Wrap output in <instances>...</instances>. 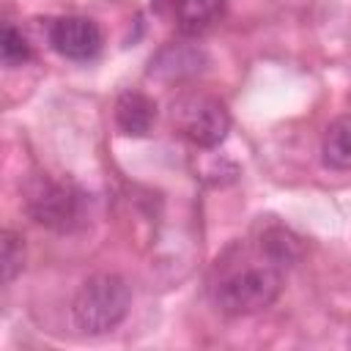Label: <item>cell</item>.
I'll return each instance as SVG.
<instances>
[{
    "label": "cell",
    "instance_id": "8992f818",
    "mask_svg": "<svg viewBox=\"0 0 351 351\" xmlns=\"http://www.w3.org/2000/svg\"><path fill=\"white\" fill-rule=\"evenodd\" d=\"M206 63H208V58H206L203 47H197L192 41H173L151 58L148 74L156 80H165V82H181V80L200 74L206 69Z\"/></svg>",
    "mask_w": 351,
    "mask_h": 351
},
{
    "label": "cell",
    "instance_id": "7a4b0ae2",
    "mask_svg": "<svg viewBox=\"0 0 351 351\" xmlns=\"http://www.w3.org/2000/svg\"><path fill=\"white\" fill-rule=\"evenodd\" d=\"M282 291V269L269 258L228 271L214 285V302L228 315H250L266 310Z\"/></svg>",
    "mask_w": 351,
    "mask_h": 351
},
{
    "label": "cell",
    "instance_id": "3957f363",
    "mask_svg": "<svg viewBox=\"0 0 351 351\" xmlns=\"http://www.w3.org/2000/svg\"><path fill=\"white\" fill-rule=\"evenodd\" d=\"M25 208L27 214L52 230H74L82 222V195L63 181L49 176H33L25 184Z\"/></svg>",
    "mask_w": 351,
    "mask_h": 351
},
{
    "label": "cell",
    "instance_id": "277c9868",
    "mask_svg": "<svg viewBox=\"0 0 351 351\" xmlns=\"http://www.w3.org/2000/svg\"><path fill=\"white\" fill-rule=\"evenodd\" d=\"M170 118L178 134L197 148H214L230 132V115L225 104L208 93H184L173 101Z\"/></svg>",
    "mask_w": 351,
    "mask_h": 351
},
{
    "label": "cell",
    "instance_id": "8fae6325",
    "mask_svg": "<svg viewBox=\"0 0 351 351\" xmlns=\"http://www.w3.org/2000/svg\"><path fill=\"white\" fill-rule=\"evenodd\" d=\"M0 55H3V66L5 69H19L33 58L30 41L22 36V30H16L11 22L3 25V38H0Z\"/></svg>",
    "mask_w": 351,
    "mask_h": 351
},
{
    "label": "cell",
    "instance_id": "9c48e42d",
    "mask_svg": "<svg viewBox=\"0 0 351 351\" xmlns=\"http://www.w3.org/2000/svg\"><path fill=\"white\" fill-rule=\"evenodd\" d=\"M321 159L329 170H351V115L335 118L321 140Z\"/></svg>",
    "mask_w": 351,
    "mask_h": 351
},
{
    "label": "cell",
    "instance_id": "5b68a950",
    "mask_svg": "<svg viewBox=\"0 0 351 351\" xmlns=\"http://www.w3.org/2000/svg\"><path fill=\"white\" fill-rule=\"evenodd\" d=\"M101 30L88 16H60L49 25V44L69 60H90L101 49Z\"/></svg>",
    "mask_w": 351,
    "mask_h": 351
},
{
    "label": "cell",
    "instance_id": "ba28073f",
    "mask_svg": "<svg viewBox=\"0 0 351 351\" xmlns=\"http://www.w3.org/2000/svg\"><path fill=\"white\" fill-rule=\"evenodd\" d=\"M225 0H170V14L184 36H197L219 22Z\"/></svg>",
    "mask_w": 351,
    "mask_h": 351
},
{
    "label": "cell",
    "instance_id": "52a82bcc",
    "mask_svg": "<svg viewBox=\"0 0 351 351\" xmlns=\"http://www.w3.org/2000/svg\"><path fill=\"white\" fill-rule=\"evenodd\" d=\"M156 121V104L140 90H126L115 101V123L129 137H145Z\"/></svg>",
    "mask_w": 351,
    "mask_h": 351
},
{
    "label": "cell",
    "instance_id": "7c38bea8",
    "mask_svg": "<svg viewBox=\"0 0 351 351\" xmlns=\"http://www.w3.org/2000/svg\"><path fill=\"white\" fill-rule=\"evenodd\" d=\"M0 266H3L5 285H11L25 266V244L14 230H3V236H0Z\"/></svg>",
    "mask_w": 351,
    "mask_h": 351
},
{
    "label": "cell",
    "instance_id": "30bf717a",
    "mask_svg": "<svg viewBox=\"0 0 351 351\" xmlns=\"http://www.w3.org/2000/svg\"><path fill=\"white\" fill-rule=\"evenodd\" d=\"M261 250H263V255H266L274 266H280V269L296 263L299 255H302L299 239H296L288 228H280V225H277V228H269V230L261 236Z\"/></svg>",
    "mask_w": 351,
    "mask_h": 351
},
{
    "label": "cell",
    "instance_id": "6da1fadb",
    "mask_svg": "<svg viewBox=\"0 0 351 351\" xmlns=\"http://www.w3.org/2000/svg\"><path fill=\"white\" fill-rule=\"evenodd\" d=\"M132 307V291L118 274H96L82 282L71 302L74 326L85 335H107L112 332Z\"/></svg>",
    "mask_w": 351,
    "mask_h": 351
}]
</instances>
